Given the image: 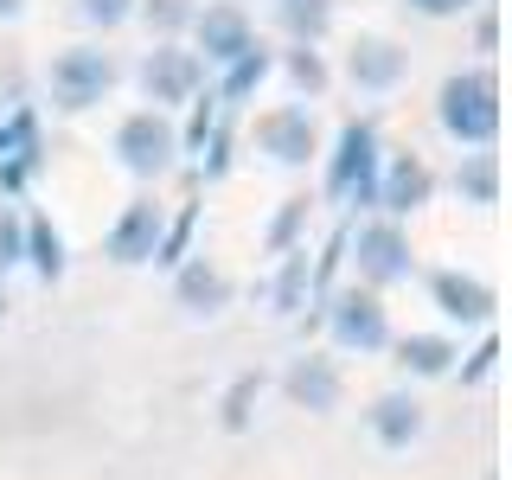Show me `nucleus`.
I'll return each instance as SVG.
<instances>
[{"mask_svg": "<svg viewBox=\"0 0 512 480\" xmlns=\"http://www.w3.org/2000/svg\"><path fill=\"white\" fill-rule=\"evenodd\" d=\"M263 141H269L282 160H308L314 128H308V116H301V109H288V116H269V122H263Z\"/></svg>", "mask_w": 512, "mask_h": 480, "instance_id": "9d476101", "label": "nucleus"}, {"mask_svg": "<svg viewBox=\"0 0 512 480\" xmlns=\"http://www.w3.org/2000/svg\"><path fill=\"white\" fill-rule=\"evenodd\" d=\"M333 333H340L346 346H384V314L372 295H346L340 314H333Z\"/></svg>", "mask_w": 512, "mask_h": 480, "instance_id": "39448f33", "label": "nucleus"}, {"mask_svg": "<svg viewBox=\"0 0 512 480\" xmlns=\"http://www.w3.org/2000/svg\"><path fill=\"white\" fill-rule=\"evenodd\" d=\"M116 148H122V160L135 173H160V167H167V154H173V128L160 122V116H135V122H122Z\"/></svg>", "mask_w": 512, "mask_h": 480, "instance_id": "20e7f679", "label": "nucleus"}, {"mask_svg": "<svg viewBox=\"0 0 512 480\" xmlns=\"http://www.w3.org/2000/svg\"><path fill=\"white\" fill-rule=\"evenodd\" d=\"M84 13H90V20H103V26H116L122 13H128V0H84Z\"/></svg>", "mask_w": 512, "mask_h": 480, "instance_id": "f3484780", "label": "nucleus"}, {"mask_svg": "<svg viewBox=\"0 0 512 480\" xmlns=\"http://www.w3.org/2000/svg\"><path fill=\"white\" fill-rule=\"evenodd\" d=\"M397 64H404V58H397L391 45H359V58H352V77H359V84H391Z\"/></svg>", "mask_w": 512, "mask_h": 480, "instance_id": "f8f14e48", "label": "nucleus"}, {"mask_svg": "<svg viewBox=\"0 0 512 480\" xmlns=\"http://www.w3.org/2000/svg\"><path fill=\"white\" fill-rule=\"evenodd\" d=\"M436 301L455 320H487L493 314V295L480 282H468V276H436Z\"/></svg>", "mask_w": 512, "mask_h": 480, "instance_id": "6e6552de", "label": "nucleus"}, {"mask_svg": "<svg viewBox=\"0 0 512 480\" xmlns=\"http://www.w3.org/2000/svg\"><path fill=\"white\" fill-rule=\"evenodd\" d=\"M455 359L442 340H404V365H416V372H442V365Z\"/></svg>", "mask_w": 512, "mask_h": 480, "instance_id": "dca6fc26", "label": "nucleus"}, {"mask_svg": "<svg viewBox=\"0 0 512 480\" xmlns=\"http://www.w3.org/2000/svg\"><path fill=\"white\" fill-rule=\"evenodd\" d=\"M359 263H365V276H378V282H391V276H404V244H397V231H359Z\"/></svg>", "mask_w": 512, "mask_h": 480, "instance_id": "1a4fd4ad", "label": "nucleus"}, {"mask_svg": "<svg viewBox=\"0 0 512 480\" xmlns=\"http://www.w3.org/2000/svg\"><path fill=\"white\" fill-rule=\"evenodd\" d=\"M410 7H416V13H461L468 0H410Z\"/></svg>", "mask_w": 512, "mask_h": 480, "instance_id": "aec40b11", "label": "nucleus"}, {"mask_svg": "<svg viewBox=\"0 0 512 480\" xmlns=\"http://www.w3.org/2000/svg\"><path fill=\"white\" fill-rule=\"evenodd\" d=\"M442 122L461 141H493V128H500V90H493V77L487 71L448 77L442 84Z\"/></svg>", "mask_w": 512, "mask_h": 480, "instance_id": "f257e3e1", "label": "nucleus"}, {"mask_svg": "<svg viewBox=\"0 0 512 480\" xmlns=\"http://www.w3.org/2000/svg\"><path fill=\"white\" fill-rule=\"evenodd\" d=\"M429 199V173L416 167V160H404V167L391 173V212H410V205Z\"/></svg>", "mask_w": 512, "mask_h": 480, "instance_id": "ddd939ff", "label": "nucleus"}, {"mask_svg": "<svg viewBox=\"0 0 512 480\" xmlns=\"http://www.w3.org/2000/svg\"><path fill=\"white\" fill-rule=\"evenodd\" d=\"M32 244H39V269H45V276H58V237L32 231Z\"/></svg>", "mask_w": 512, "mask_h": 480, "instance_id": "a211bd4d", "label": "nucleus"}, {"mask_svg": "<svg viewBox=\"0 0 512 480\" xmlns=\"http://www.w3.org/2000/svg\"><path fill=\"white\" fill-rule=\"evenodd\" d=\"M372 173H378V135L365 122H352L346 135H340V160H333V173H327V186L340 192V199H352V192H372Z\"/></svg>", "mask_w": 512, "mask_h": 480, "instance_id": "7ed1b4c3", "label": "nucleus"}, {"mask_svg": "<svg viewBox=\"0 0 512 480\" xmlns=\"http://www.w3.org/2000/svg\"><path fill=\"white\" fill-rule=\"evenodd\" d=\"M186 84H192V58H180V52H154V58H148V90H154V103L186 96Z\"/></svg>", "mask_w": 512, "mask_h": 480, "instance_id": "9b49d317", "label": "nucleus"}, {"mask_svg": "<svg viewBox=\"0 0 512 480\" xmlns=\"http://www.w3.org/2000/svg\"><path fill=\"white\" fill-rule=\"evenodd\" d=\"M186 295H205V301H218V295H224V282H218V276H199V269H192V276H186Z\"/></svg>", "mask_w": 512, "mask_h": 480, "instance_id": "6ab92c4d", "label": "nucleus"}, {"mask_svg": "<svg viewBox=\"0 0 512 480\" xmlns=\"http://www.w3.org/2000/svg\"><path fill=\"white\" fill-rule=\"evenodd\" d=\"M378 436H384V442L416 436V410H410V404H397V397H391V404H378Z\"/></svg>", "mask_w": 512, "mask_h": 480, "instance_id": "2eb2a0df", "label": "nucleus"}, {"mask_svg": "<svg viewBox=\"0 0 512 480\" xmlns=\"http://www.w3.org/2000/svg\"><path fill=\"white\" fill-rule=\"evenodd\" d=\"M154 231H160L154 205H135V212L116 224V237H109V256H116V263H141V256H148V244H154Z\"/></svg>", "mask_w": 512, "mask_h": 480, "instance_id": "423d86ee", "label": "nucleus"}, {"mask_svg": "<svg viewBox=\"0 0 512 480\" xmlns=\"http://www.w3.org/2000/svg\"><path fill=\"white\" fill-rule=\"evenodd\" d=\"M180 13H186L180 0H154V20H160V26H173V20H180Z\"/></svg>", "mask_w": 512, "mask_h": 480, "instance_id": "412c9836", "label": "nucleus"}, {"mask_svg": "<svg viewBox=\"0 0 512 480\" xmlns=\"http://www.w3.org/2000/svg\"><path fill=\"white\" fill-rule=\"evenodd\" d=\"M205 52L212 58H244L250 52V26H244V13H231V7H218V13H205Z\"/></svg>", "mask_w": 512, "mask_h": 480, "instance_id": "0eeeda50", "label": "nucleus"}, {"mask_svg": "<svg viewBox=\"0 0 512 480\" xmlns=\"http://www.w3.org/2000/svg\"><path fill=\"white\" fill-rule=\"evenodd\" d=\"M295 397H301V404H314V410H327V404H333V372H327V365L295 372Z\"/></svg>", "mask_w": 512, "mask_h": 480, "instance_id": "4468645a", "label": "nucleus"}, {"mask_svg": "<svg viewBox=\"0 0 512 480\" xmlns=\"http://www.w3.org/2000/svg\"><path fill=\"white\" fill-rule=\"evenodd\" d=\"M109 77H116V64L103 52H64L52 64V96L64 109H84V103H96V96L109 90Z\"/></svg>", "mask_w": 512, "mask_h": 480, "instance_id": "f03ea898", "label": "nucleus"}]
</instances>
